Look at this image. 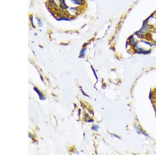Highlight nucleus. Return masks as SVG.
<instances>
[{
    "label": "nucleus",
    "instance_id": "nucleus-1",
    "mask_svg": "<svg viewBox=\"0 0 156 155\" xmlns=\"http://www.w3.org/2000/svg\"><path fill=\"white\" fill-rule=\"evenodd\" d=\"M34 90H35V91L38 94V95H39V97H40V99L42 100H44L45 99V97H44V96H43L42 94L39 91H38V89L37 88L35 87V88H34Z\"/></svg>",
    "mask_w": 156,
    "mask_h": 155
},
{
    "label": "nucleus",
    "instance_id": "nucleus-2",
    "mask_svg": "<svg viewBox=\"0 0 156 155\" xmlns=\"http://www.w3.org/2000/svg\"><path fill=\"white\" fill-rule=\"evenodd\" d=\"M136 43L137 42L135 41V40L133 36L130 37V43L131 45L134 46V44H136Z\"/></svg>",
    "mask_w": 156,
    "mask_h": 155
},
{
    "label": "nucleus",
    "instance_id": "nucleus-3",
    "mask_svg": "<svg viewBox=\"0 0 156 155\" xmlns=\"http://www.w3.org/2000/svg\"><path fill=\"white\" fill-rule=\"evenodd\" d=\"M98 125H93V127H92V129L94 131H98Z\"/></svg>",
    "mask_w": 156,
    "mask_h": 155
},
{
    "label": "nucleus",
    "instance_id": "nucleus-4",
    "mask_svg": "<svg viewBox=\"0 0 156 155\" xmlns=\"http://www.w3.org/2000/svg\"><path fill=\"white\" fill-rule=\"evenodd\" d=\"M85 51H86V49H84V50H82L81 51V55H84V54H85Z\"/></svg>",
    "mask_w": 156,
    "mask_h": 155
}]
</instances>
